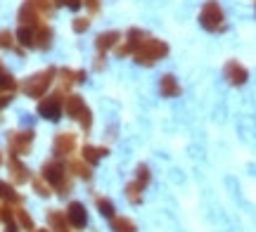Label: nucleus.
<instances>
[{"label": "nucleus", "mask_w": 256, "mask_h": 232, "mask_svg": "<svg viewBox=\"0 0 256 232\" xmlns=\"http://www.w3.org/2000/svg\"><path fill=\"white\" fill-rule=\"evenodd\" d=\"M40 178L55 190L57 195H66L69 187H72L69 173H66V168H64V164L60 161V159H50V161H46L43 168H40Z\"/></svg>", "instance_id": "nucleus-1"}, {"label": "nucleus", "mask_w": 256, "mask_h": 232, "mask_svg": "<svg viewBox=\"0 0 256 232\" xmlns=\"http://www.w3.org/2000/svg\"><path fill=\"white\" fill-rule=\"evenodd\" d=\"M166 55H168V45H166L164 40H159V38H145V43L133 52L136 62L138 64H142V66L156 64V62L164 59Z\"/></svg>", "instance_id": "nucleus-2"}, {"label": "nucleus", "mask_w": 256, "mask_h": 232, "mask_svg": "<svg viewBox=\"0 0 256 232\" xmlns=\"http://www.w3.org/2000/svg\"><path fill=\"white\" fill-rule=\"evenodd\" d=\"M64 112L69 119H74L78 126H81L83 133H88L92 128V114L88 109V104L83 102L81 95H66V100H64Z\"/></svg>", "instance_id": "nucleus-3"}, {"label": "nucleus", "mask_w": 256, "mask_h": 232, "mask_svg": "<svg viewBox=\"0 0 256 232\" xmlns=\"http://www.w3.org/2000/svg\"><path fill=\"white\" fill-rule=\"evenodd\" d=\"M55 76H57V69L55 66H48L43 71L28 76L26 81H24V85H22V90H24L26 97H43V95L48 93V88L52 85Z\"/></svg>", "instance_id": "nucleus-4"}, {"label": "nucleus", "mask_w": 256, "mask_h": 232, "mask_svg": "<svg viewBox=\"0 0 256 232\" xmlns=\"http://www.w3.org/2000/svg\"><path fill=\"white\" fill-rule=\"evenodd\" d=\"M200 24L206 31L211 33H220V31H226V14H223V9L216 0H206L204 2V7L200 12Z\"/></svg>", "instance_id": "nucleus-5"}, {"label": "nucleus", "mask_w": 256, "mask_h": 232, "mask_svg": "<svg viewBox=\"0 0 256 232\" xmlns=\"http://www.w3.org/2000/svg\"><path fill=\"white\" fill-rule=\"evenodd\" d=\"M62 112H64L62 93H52L38 102V116H43L46 121H60Z\"/></svg>", "instance_id": "nucleus-6"}, {"label": "nucleus", "mask_w": 256, "mask_h": 232, "mask_svg": "<svg viewBox=\"0 0 256 232\" xmlns=\"http://www.w3.org/2000/svg\"><path fill=\"white\" fill-rule=\"evenodd\" d=\"M34 138H36V130H31V128L17 130V133H10V135H8V145H10L12 157H24V154H28Z\"/></svg>", "instance_id": "nucleus-7"}, {"label": "nucleus", "mask_w": 256, "mask_h": 232, "mask_svg": "<svg viewBox=\"0 0 256 232\" xmlns=\"http://www.w3.org/2000/svg\"><path fill=\"white\" fill-rule=\"evenodd\" d=\"M147 33L145 31H140V28H130L126 33V40H124V45H116L114 50H116V57H126V55H133L138 47L145 43Z\"/></svg>", "instance_id": "nucleus-8"}, {"label": "nucleus", "mask_w": 256, "mask_h": 232, "mask_svg": "<svg viewBox=\"0 0 256 232\" xmlns=\"http://www.w3.org/2000/svg\"><path fill=\"white\" fill-rule=\"evenodd\" d=\"M52 152H55L57 159L74 154L76 152V135L74 133H57L55 142H52Z\"/></svg>", "instance_id": "nucleus-9"}, {"label": "nucleus", "mask_w": 256, "mask_h": 232, "mask_svg": "<svg viewBox=\"0 0 256 232\" xmlns=\"http://www.w3.org/2000/svg\"><path fill=\"white\" fill-rule=\"evenodd\" d=\"M66 221L72 228L76 230H83V228H88V211H86V206L81 202H72V204L66 206Z\"/></svg>", "instance_id": "nucleus-10"}, {"label": "nucleus", "mask_w": 256, "mask_h": 232, "mask_svg": "<svg viewBox=\"0 0 256 232\" xmlns=\"http://www.w3.org/2000/svg\"><path fill=\"white\" fill-rule=\"evenodd\" d=\"M57 83H60V93H66L69 88H72L74 83H83L86 81V71H81V69H60L57 71Z\"/></svg>", "instance_id": "nucleus-11"}, {"label": "nucleus", "mask_w": 256, "mask_h": 232, "mask_svg": "<svg viewBox=\"0 0 256 232\" xmlns=\"http://www.w3.org/2000/svg\"><path fill=\"white\" fill-rule=\"evenodd\" d=\"M17 19H19V24L22 26H40L43 21H40V12H38L36 7H34V2H24L22 7H19V14H17Z\"/></svg>", "instance_id": "nucleus-12"}, {"label": "nucleus", "mask_w": 256, "mask_h": 232, "mask_svg": "<svg viewBox=\"0 0 256 232\" xmlns=\"http://www.w3.org/2000/svg\"><path fill=\"white\" fill-rule=\"evenodd\" d=\"M226 78H228V83L230 85H242V83H247V69L240 64V62H235V59H230L228 64H226Z\"/></svg>", "instance_id": "nucleus-13"}, {"label": "nucleus", "mask_w": 256, "mask_h": 232, "mask_svg": "<svg viewBox=\"0 0 256 232\" xmlns=\"http://www.w3.org/2000/svg\"><path fill=\"white\" fill-rule=\"evenodd\" d=\"M119 38H121L119 31H104V33H100V36L95 38V50L100 55H107L112 47L119 45Z\"/></svg>", "instance_id": "nucleus-14"}, {"label": "nucleus", "mask_w": 256, "mask_h": 232, "mask_svg": "<svg viewBox=\"0 0 256 232\" xmlns=\"http://www.w3.org/2000/svg\"><path fill=\"white\" fill-rule=\"evenodd\" d=\"M52 45V28L48 24H40V26L34 28V47L38 50H48Z\"/></svg>", "instance_id": "nucleus-15"}, {"label": "nucleus", "mask_w": 256, "mask_h": 232, "mask_svg": "<svg viewBox=\"0 0 256 232\" xmlns=\"http://www.w3.org/2000/svg\"><path fill=\"white\" fill-rule=\"evenodd\" d=\"M10 178L14 180V185H22V183H28V168L19 161V157L10 159Z\"/></svg>", "instance_id": "nucleus-16"}, {"label": "nucleus", "mask_w": 256, "mask_h": 232, "mask_svg": "<svg viewBox=\"0 0 256 232\" xmlns=\"http://www.w3.org/2000/svg\"><path fill=\"white\" fill-rule=\"evenodd\" d=\"M159 93L164 95V97H178V95H180V85H178L174 74L162 76V81H159Z\"/></svg>", "instance_id": "nucleus-17"}, {"label": "nucleus", "mask_w": 256, "mask_h": 232, "mask_svg": "<svg viewBox=\"0 0 256 232\" xmlns=\"http://www.w3.org/2000/svg\"><path fill=\"white\" fill-rule=\"evenodd\" d=\"M17 81H14V76L10 74L8 69L2 66V62H0V93H17Z\"/></svg>", "instance_id": "nucleus-18"}, {"label": "nucleus", "mask_w": 256, "mask_h": 232, "mask_svg": "<svg viewBox=\"0 0 256 232\" xmlns=\"http://www.w3.org/2000/svg\"><path fill=\"white\" fill-rule=\"evenodd\" d=\"M110 154V149L107 147H92V145H86L83 147V161H88L90 166H95L102 157H107Z\"/></svg>", "instance_id": "nucleus-19"}, {"label": "nucleus", "mask_w": 256, "mask_h": 232, "mask_svg": "<svg viewBox=\"0 0 256 232\" xmlns=\"http://www.w3.org/2000/svg\"><path fill=\"white\" fill-rule=\"evenodd\" d=\"M90 168H92V166L88 164V161H83V159H72V161H69V171H72L74 176L83 178V180H88V178L92 176Z\"/></svg>", "instance_id": "nucleus-20"}, {"label": "nucleus", "mask_w": 256, "mask_h": 232, "mask_svg": "<svg viewBox=\"0 0 256 232\" xmlns=\"http://www.w3.org/2000/svg\"><path fill=\"white\" fill-rule=\"evenodd\" d=\"M147 185H142V183H138V180H133V183H128L126 185V197L130 204H140L142 202V190H145Z\"/></svg>", "instance_id": "nucleus-21"}, {"label": "nucleus", "mask_w": 256, "mask_h": 232, "mask_svg": "<svg viewBox=\"0 0 256 232\" xmlns=\"http://www.w3.org/2000/svg\"><path fill=\"white\" fill-rule=\"evenodd\" d=\"M48 221H50V225H52L55 232H66V228H69L66 214H62V211H50V214H48Z\"/></svg>", "instance_id": "nucleus-22"}, {"label": "nucleus", "mask_w": 256, "mask_h": 232, "mask_svg": "<svg viewBox=\"0 0 256 232\" xmlns=\"http://www.w3.org/2000/svg\"><path fill=\"white\" fill-rule=\"evenodd\" d=\"M112 230L114 232H136L138 228L126 216H114V218H112Z\"/></svg>", "instance_id": "nucleus-23"}, {"label": "nucleus", "mask_w": 256, "mask_h": 232, "mask_svg": "<svg viewBox=\"0 0 256 232\" xmlns=\"http://www.w3.org/2000/svg\"><path fill=\"white\" fill-rule=\"evenodd\" d=\"M19 45L24 47H34V26H19L17 33H14Z\"/></svg>", "instance_id": "nucleus-24"}, {"label": "nucleus", "mask_w": 256, "mask_h": 232, "mask_svg": "<svg viewBox=\"0 0 256 232\" xmlns=\"http://www.w3.org/2000/svg\"><path fill=\"white\" fill-rule=\"evenodd\" d=\"M14 221H17L24 230H28V232H34L36 228H34V221H31V216L26 214V209H22V206H17L14 209Z\"/></svg>", "instance_id": "nucleus-25"}, {"label": "nucleus", "mask_w": 256, "mask_h": 232, "mask_svg": "<svg viewBox=\"0 0 256 232\" xmlns=\"http://www.w3.org/2000/svg\"><path fill=\"white\" fill-rule=\"evenodd\" d=\"M98 211H100L102 216H104V218H114V216H116V209H114V202H110V199H107V197H100V199H98Z\"/></svg>", "instance_id": "nucleus-26"}, {"label": "nucleus", "mask_w": 256, "mask_h": 232, "mask_svg": "<svg viewBox=\"0 0 256 232\" xmlns=\"http://www.w3.org/2000/svg\"><path fill=\"white\" fill-rule=\"evenodd\" d=\"M0 199H5V202H17V204H22V197L14 192V187H10L8 183H2V180H0Z\"/></svg>", "instance_id": "nucleus-27"}, {"label": "nucleus", "mask_w": 256, "mask_h": 232, "mask_svg": "<svg viewBox=\"0 0 256 232\" xmlns=\"http://www.w3.org/2000/svg\"><path fill=\"white\" fill-rule=\"evenodd\" d=\"M31 185H34V190H36L40 197H50V195H52V187L48 185V183H46V180H43L40 176L34 178V180H31Z\"/></svg>", "instance_id": "nucleus-28"}, {"label": "nucleus", "mask_w": 256, "mask_h": 232, "mask_svg": "<svg viewBox=\"0 0 256 232\" xmlns=\"http://www.w3.org/2000/svg\"><path fill=\"white\" fill-rule=\"evenodd\" d=\"M28 2H34V7H36L43 17H50V14H52V0H28Z\"/></svg>", "instance_id": "nucleus-29"}, {"label": "nucleus", "mask_w": 256, "mask_h": 232, "mask_svg": "<svg viewBox=\"0 0 256 232\" xmlns=\"http://www.w3.org/2000/svg\"><path fill=\"white\" fill-rule=\"evenodd\" d=\"M0 47H5V50H14L17 47L12 31H0Z\"/></svg>", "instance_id": "nucleus-30"}, {"label": "nucleus", "mask_w": 256, "mask_h": 232, "mask_svg": "<svg viewBox=\"0 0 256 232\" xmlns=\"http://www.w3.org/2000/svg\"><path fill=\"white\" fill-rule=\"evenodd\" d=\"M88 28H90V19H88V17L74 19V31H76V33H86Z\"/></svg>", "instance_id": "nucleus-31"}, {"label": "nucleus", "mask_w": 256, "mask_h": 232, "mask_svg": "<svg viewBox=\"0 0 256 232\" xmlns=\"http://www.w3.org/2000/svg\"><path fill=\"white\" fill-rule=\"evenodd\" d=\"M136 180H138V183H142V185H147V183H150V168H147V166H138Z\"/></svg>", "instance_id": "nucleus-32"}, {"label": "nucleus", "mask_w": 256, "mask_h": 232, "mask_svg": "<svg viewBox=\"0 0 256 232\" xmlns=\"http://www.w3.org/2000/svg\"><path fill=\"white\" fill-rule=\"evenodd\" d=\"M57 5H64V7H69V9H81V0H55Z\"/></svg>", "instance_id": "nucleus-33"}, {"label": "nucleus", "mask_w": 256, "mask_h": 232, "mask_svg": "<svg viewBox=\"0 0 256 232\" xmlns=\"http://www.w3.org/2000/svg\"><path fill=\"white\" fill-rule=\"evenodd\" d=\"M83 5L90 9V12H98V9H100V0H86Z\"/></svg>", "instance_id": "nucleus-34"}, {"label": "nucleus", "mask_w": 256, "mask_h": 232, "mask_svg": "<svg viewBox=\"0 0 256 232\" xmlns=\"http://www.w3.org/2000/svg\"><path fill=\"white\" fill-rule=\"evenodd\" d=\"M0 166H2V154H0Z\"/></svg>", "instance_id": "nucleus-35"}, {"label": "nucleus", "mask_w": 256, "mask_h": 232, "mask_svg": "<svg viewBox=\"0 0 256 232\" xmlns=\"http://www.w3.org/2000/svg\"><path fill=\"white\" fill-rule=\"evenodd\" d=\"M34 232H48V230H34Z\"/></svg>", "instance_id": "nucleus-36"}]
</instances>
